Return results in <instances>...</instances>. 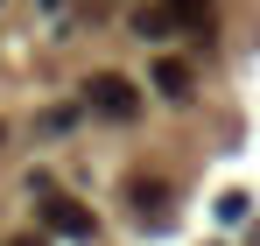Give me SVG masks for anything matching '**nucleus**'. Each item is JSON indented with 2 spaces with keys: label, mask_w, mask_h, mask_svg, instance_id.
Returning <instances> with one entry per match:
<instances>
[{
  "label": "nucleus",
  "mask_w": 260,
  "mask_h": 246,
  "mask_svg": "<svg viewBox=\"0 0 260 246\" xmlns=\"http://www.w3.org/2000/svg\"><path fill=\"white\" fill-rule=\"evenodd\" d=\"M155 84H162V99L183 106V99H190V84H197V71H190L183 56H162V64H155Z\"/></svg>",
  "instance_id": "4"
},
{
  "label": "nucleus",
  "mask_w": 260,
  "mask_h": 246,
  "mask_svg": "<svg viewBox=\"0 0 260 246\" xmlns=\"http://www.w3.org/2000/svg\"><path fill=\"white\" fill-rule=\"evenodd\" d=\"M246 204H253L246 190H225V197H218V218H225V225H239V218H246Z\"/></svg>",
  "instance_id": "7"
},
{
  "label": "nucleus",
  "mask_w": 260,
  "mask_h": 246,
  "mask_svg": "<svg viewBox=\"0 0 260 246\" xmlns=\"http://www.w3.org/2000/svg\"><path fill=\"white\" fill-rule=\"evenodd\" d=\"M162 7L176 14V28H204L211 21V0H162Z\"/></svg>",
  "instance_id": "6"
},
{
  "label": "nucleus",
  "mask_w": 260,
  "mask_h": 246,
  "mask_svg": "<svg viewBox=\"0 0 260 246\" xmlns=\"http://www.w3.org/2000/svg\"><path fill=\"white\" fill-rule=\"evenodd\" d=\"M169 28H176V14H169V7H141V14H134V36H148V42H162Z\"/></svg>",
  "instance_id": "5"
},
{
  "label": "nucleus",
  "mask_w": 260,
  "mask_h": 246,
  "mask_svg": "<svg viewBox=\"0 0 260 246\" xmlns=\"http://www.w3.org/2000/svg\"><path fill=\"white\" fill-rule=\"evenodd\" d=\"M43 7H56V0H43Z\"/></svg>",
  "instance_id": "10"
},
{
  "label": "nucleus",
  "mask_w": 260,
  "mask_h": 246,
  "mask_svg": "<svg viewBox=\"0 0 260 246\" xmlns=\"http://www.w3.org/2000/svg\"><path fill=\"white\" fill-rule=\"evenodd\" d=\"M7 246H43V239H36V232H14V239H7Z\"/></svg>",
  "instance_id": "8"
},
{
  "label": "nucleus",
  "mask_w": 260,
  "mask_h": 246,
  "mask_svg": "<svg viewBox=\"0 0 260 246\" xmlns=\"http://www.w3.org/2000/svg\"><path fill=\"white\" fill-rule=\"evenodd\" d=\"M85 106L106 113V120H134V113H141V91H134V78H120V71H91L85 78Z\"/></svg>",
  "instance_id": "1"
},
{
  "label": "nucleus",
  "mask_w": 260,
  "mask_h": 246,
  "mask_svg": "<svg viewBox=\"0 0 260 246\" xmlns=\"http://www.w3.org/2000/svg\"><path fill=\"white\" fill-rule=\"evenodd\" d=\"M127 197L141 204V218H148V225H162V218H169V183H162V176H134Z\"/></svg>",
  "instance_id": "3"
},
{
  "label": "nucleus",
  "mask_w": 260,
  "mask_h": 246,
  "mask_svg": "<svg viewBox=\"0 0 260 246\" xmlns=\"http://www.w3.org/2000/svg\"><path fill=\"white\" fill-rule=\"evenodd\" d=\"M0 141H7V127H0Z\"/></svg>",
  "instance_id": "9"
},
{
  "label": "nucleus",
  "mask_w": 260,
  "mask_h": 246,
  "mask_svg": "<svg viewBox=\"0 0 260 246\" xmlns=\"http://www.w3.org/2000/svg\"><path fill=\"white\" fill-rule=\"evenodd\" d=\"M43 225L63 232V239H91V232H99V218H91L78 197H63V190H43Z\"/></svg>",
  "instance_id": "2"
}]
</instances>
